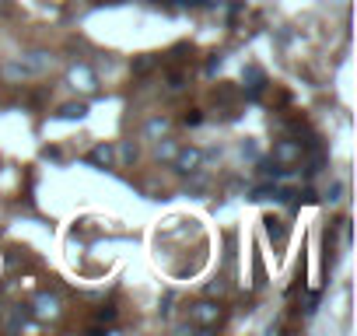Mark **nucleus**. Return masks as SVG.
Here are the masks:
<instances>
[{"mask_svg": "<svg viewBox=\"0 0 357 336\" xmlns=\"http://www.w3.org/2000/svg\"><path fill=\"white\" fill-rule=\"evenodd\" d=\"M225 319H228V308L214 298H204V301L190 305V326L200 329V333H218L225 326Z\"/></svg>", "mask_w": 357, "mask_h": 336, "instance_id": "f257e3e1", "label": "nucleus"}, {"mask_svg": "<svg viewBox=\"0 0 357 336\" xmlns=\"http://www.w3.org/2000/svg\"><path fill=\"white\" fill-rule=\"evenodd\" d=\"M270 165L280 168V172H291V168L305 165V140H301V137H284V140H277L273 151H270Z\"/></svg>", "mask_w": 357, "mask_h": 336, "instance_id": "f03ea898", "label": "nucleus"}, {"mask_svg": "<svg viewBox=\"0 0 357 336\" xmlns=\"http://www.w3.org/2000/svg\"><path fill=\"white\" fill-rule=\"evenodd\" d=\"M29 315H32L36 322H56V319L63 315V305H60V298H56V294L43 291V294H36V298H32Z\"/></svg>", "mask_w": 357, "mask_h": 336, "instance_id": "7ed1b4c3", "label": "nucleus"}, {"mask_svg": "<svg viewBox=\"0 0 357 336\" xmlns=\"http://www.w3.org/2000/svg\"><path fill=\"white\" fill-rule=\"evenodd\" d=\"M204 161H207V154H204L200 147H178V151L172 154V165H175L178 176H197L200 168H204Z\"/></svg>", "mask_w": 357, "mask_h": 336, "instance_id": "20e7f679", "label": "nucleus"}, {"mask_svg": "<svg viewBox=\"0 0 357 336\" xmlns=\"http://www.w3.org/2000/svg\"><path fill=\"white\" fill-rule=\"evenodd\" d=\"M46 67H50V56H46V53H29V56L15 60V63L8 67V74H11V77H18V74L29 77V74H43Z\"/></svg>", "mask_w": 357, "mask_h": 336, "instance_id": "39448f33", "label": "nucleus"}, {"mask_svg": "<svg viewBox=\"0 0 357 336\" xmlns=\"http://www.w3.org/2000/svg\"><path fill=\"white\" fill-rule=\"evenodd\" d=\"M67 81H70V88L81 91V95H95V91H98V77H95L91 67H84V63H74L70 74H67Z\"/></svg>", "mask_w": 357, "mask_h": 336, "instance_id": "423d86ee", "label": "nucleus"}, {"mask_svg": "<svg viewBox=\"0 0 357 336\" xmlns=\"http://www.w3.org/2000/svg\"><path fill=\"white\" fill-rule=\"evenodd\" d=\"M32 322V315H29V305H11V308H4V319H0V329L4 333H18L22 326H29Z\"/></svg>", "mask_w": 357, "mask_h": 336, "instance_id": "0eeeda50", "label": "nucleus"}, {"mask_svg": "<svg viewBox=\"0 0 357 336\" xmlns=\"http://www.w3.org/2000/svg\"><path fill=\"white\" fill-rule=\"evenodd\" d=\"M242 91H245V98H259L263 95V88H266V74H263V67H256V63H249L245 67V74H242Z\"/></svg>", "mask_w": 357, "mask_h": 336, "instance_id": "6e6552de", "label": "nucleus"}, {"mask_svg": "<svg viewBox=\"0 0 357 336\" xmlns=\"http://www.w3.org/2000/svg\"><path fill=\"white\" fill-rule=\"evenodd\" d=\"M88 165H95V168H112V165H116V147H112V144H95V147L88 151Z\"/></svg>", "mask_w": 357, "mask_h": 336, "instance_id": "1a4fd4ad", "label": "nucleus"}, {"mask_svg": "<svg viewBox=\"0 0 357 336\" xmlns=\"http://www.w3.org/2000/svg\"><path fill=\"white\" fill-rule=\"evenodd\" d=\"M263 228H266V238H270L277 249L287 245V224H284L280 217H263Z\"/></svg>", "mask_w": 357, "mask_h": 336, "instance_id": "9d476101", "label": "nucleus"}, {"mask_svg": "<svg viewBox=\"0 0 357 336\" xmlns=\"http://www.w3.org/2000/svg\"><path fill=\"white\" fill-rule=\"evenodd\" d=\"M158 63H161V60H158L154 53H144V56H137V60L130 63V70H133L137 77H147V74H151V70H154Z\"/></svg>", "mask_w": 357, "mask_h": 336, "instance_id": "9b49d317", "label": "nucleus"}, {"mask_svg": "<svg viewBox=\"0 0 357 336\" xmlns=\"http://www.w3.org/2000/svg\"><path fill=\"white\" fill-rule=\"evenodd\" d=\"M116 322V305H102L98 312H95V322H91V333H98L102 326H112Z\"/></svg>", "mask_w": 357, "mask_h": 336, "instance_id": "f8f14e48", "label": "nucleus"}, {"mask_svg": "<svg viewBox=\"0 0 357 336\" xmlns=\"http://www.w3.org/2000/svg\"><path fill=\"white\" fill-rule=\"evenodd\" d=\"M56 116H60V119H84V116H88V105H84V102H67V105H60Z\"/></svg>", "mask_w": 357, "mask_h": 336, "instance_id": "ddd939ff", "label": "nucleus"}, {"mask_svg": "<svg viewBox=\"0 0 357 336\" xmlns=\"http://www.w3.org/2000/svg\"><path fill=\"white\" fill-rule=\"evenodd\" d=\"M336 238H340V245H343V249H350V221H347V217H340V221H336Z\"/></svg>", "mask_w": 357, "mask_h": 336, "instance_id": "4468645a", "label": "nucleus"}, {"mask_svg": "<svg viewBox=\"0 0 357 336\" xmlns=\"http://www.w3.org/2000/svg\"><path fill=\"white\" fill-rule=\"evenodd\" d=\"M178 123H183V126H200V123H204V112H200V109H186Z\"/></svg>", "mask_w": 357, "mask_h": 336, "instance_id": "2eb2a0df", "label": "nucleus"}, {"mask_svg": "<svg viewBox=\"0 0 357 336\" xmlns=\"http://www.w3.org/2000/svg\"><path fill=\"white\" fill-rule=\"evenodd\" d=\"M178 88H186V74L183 70H168V91H178Z\"/></svg>", "mask_w": 357, "mask_h": 336, "instance_id": "dca6fc26", "label": "nucleus"}, {"mask_svg": "<svg viewBox=\"0 0 357 336\" xmlns=\"http://www.w3.org/2000/svg\"><path fill=\"white\" fill-rule=\"evenodd\" d=\"M165 130H168V119H151L147 123V137H161Z\"/></svg>", "mask_w": 357, "mask_h": 336, "instance_id": "f3484780", "label": "nucleus"}, {"mask_svg": "<svg viewBox=\"0 0 357 336\" xmlns=\"http://www.w3.org/2000/svg\"><path fill=\"white\" fill-rule=\"evenodd\" d=\"M225 291H228V284H225V280H218V284H211V287H207V294H211V298H214V294H225Z\"/></svg>", "mask_w": 357, "mask_h": 336, "instance_id": "a211bd4d", "label": "nucleus"}, {"mask_svg": "<svg viewBox=\"0 0 357 336\" xmlns=\"http://www.w3.org/2000/svg\"><path fill=\"white\" fill-rule=\"evenodd\" d=\"M172 154H175L172 144H161V147H158V158H172Z\"/></svg>", "mask_w": 357, "mask_h": 336, "instance_id": "6ab92c4d", "label": "nucleus"}, {"mask_svg": "<svg viewBox=\"0 0 357 336\" xmlns=\"http://www.w3.org/2000/svg\"><path fill=\"white\" fill-rule=\"evenodd\" d=\"M186 4H193V8H204V4H207V0H186Z\"/></svg>", "mask_w": 357, "mask_h": 336, "instance_id": "aec40b11", "label": "nucleus"}, {"mask_svg": "<svg viewBox=\"0 0 357 336\" xmlns=\"http://www.w3.org/2000/svg\"><path fill=\"white\" fill-rule=\"evenodd\" d=\"M0 319H4V298H0Z\"/></svg>", "mask_w": 357, "mask_h": 336, "instance_id": "412c9836", "label": "nucleus"}]
</instances>
